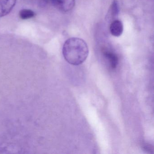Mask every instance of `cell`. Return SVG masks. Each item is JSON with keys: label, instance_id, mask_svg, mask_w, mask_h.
<instances>
[{"label": "cell", "instance_id": "1", "mask_svg": "<svg viewBox=\"0 0 154 154\" xmlns=\"http://www.w3.org/2000/svg\"><path fill=\"white\" fill-rule=\"evenodd\" d=\"M63 54L65 59L69 64L79 65L87 59L89 48L84 40L77 38H72L65 42Z\"/></svg>", "mask_w": 154, "mask_h": 154}, {"label": "cell", "instance_id": "2", "mask_svg": "<svg viewBox=\"0 0 154 154\" xmlns=\"http://www.w3.org/2000/svg\"><path fill=\"white\" fill-rule=\"evenodd\" d=\"M40 2L42 4H49L64 12L72 10L75 5V0H40Z\"/></svg>", "mask_w": 154, "mask_h": 154}, {"label": "cell", "instance_id": "3", "mask_svg": "<svg viewBox=\"0 0 154 154\" xmlns=\"http://www.w3.org/2000/svg\"><path fill=\"white\" fill-rule=\"evenodd\" d=\"M17 0H0V18L5 17L13 9Z\"/></svg>", "mask_w": 154, "mask_h": 154}, {"label": "cell", "instance_id": "4", "mask_svg": "<svg viewBox=\"0 0 154 154\" xmlns=\"http://www.w3.org/2000/svg\"><path fill=\"white\" fill-rule=\"evenodd\" d=\"M103 53L104 57L108 60L111 68L115 69L119 63V58L118 56L114 52L108 49H103Z\"/></svg>", "mask_w": 154, "mask_h": 154}, {"label": "cell", "instance_id": "5", "mask_svg": "<svg viewBox=\"0 0 154 154\" xmlns=\"http://www.w3.org/2000/svg\"><path fill=\"white\" fill-rule=\"evenodd\" d=\"M109 30L111 34L113 36L119 37L121 35L123 31L122 22L118 20H113L111 23Z\"/></svg>", "mask_w": 154, "mask_h": 154}, {"label": "cell", "instance_id": "6", "mask_svg": "<svg viewBox=\"0 0 154 154\" xmlns=\"http://www.w3.org/2000/svg\"><path fill=\"white\" fill-rule=\"evenodd\" d=\"M119 6L117 0H114L110 7L107 14V18L109 20H114L119 13Z\"/></svg>", "mask_w": 154, "mask_h": 154}, {"label": "cell", "instance_id": "7", "mask_svg": "<svg viewBox=\"0 0 154 154\" xmlns=\"http://www.w3.org/2000/svg\"><path fill=\"white\" fill-rule=\"evenodd\" d=\"M35 16V13L29 9L21 10L19 12V17L21 19L27 20L29 19L32 18Z\"/></svg>", "mask_w": 154, "mask_h": 154}, {"label": "cell", "instance_id": "8", "mask_svg": "<svg viewBox=\"0 0 154 154\" xmlns=\"http://www.w3.org/2000/svg\"><path fill=\"white\" fill-rule=\"evenodd\" d=\"M142 148H143V150L146 151L147 153H151L153 152V146L149 144H148L147 143L143 144V146H142Z\"/></svg>", "mask_w": 154, "mask_h": 154}, {"label": "cell", "instance_id": "9", "mask_svg": "<svg viewBox=\"0 0 154 154\" xmlns=\"http://www.w3.org/2000/svg\"><path fill=\"white\" fill-rule=\"evenodd\" d=\"M26 1H30V0H26Z\"/></svg>", "mask_w": 154, "mask_h": 154}]
</instances>
